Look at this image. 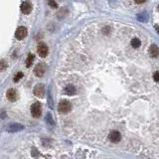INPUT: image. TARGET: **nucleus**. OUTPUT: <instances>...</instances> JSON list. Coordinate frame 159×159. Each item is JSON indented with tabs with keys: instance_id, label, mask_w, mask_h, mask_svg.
<instances>
[{
	"instance_id": "20",
	"label": "nucleus",
	"mask_w": 159,
	"mask_h": 159,
	"mask_svg": "<svg viewBox=\"0 0 159 159\" xmlns=\"http://www.w3.org/2000/svg\"><path fill=\"white\" fill-rule=\"evenodd\" d=\"M153 79H154V81H155L156 83H159V71H157V72H155V73H154Z\"/></svg>"
},
{
	"instance_id": "21",
	"label": "nucleus",
	"mask_w": 159,
	"mask_h": 159,
	"mask_svg": "<svg viewBox=\"0 0 159 159\" xmlns=\"http://www.w3.org/2000/svg\"><path fill=\"white\" fill-rule=\"evenodd\" d=\"M134 1H135V3H137V4H141V3H144L146 0H134Z\"/></svg>"
},
{
	"instance_id": "5",
	"label": "nucleus",
	"mask_w": 159,
	"mask_h": 159,
	"mask_svg": "<svg viewBox=\"0 0 159 159\" xmlns=\"http://www.w3.org/2000/svg\"><path fill=\"white\" fill-rule=\"evenodd\" d=\"M37 53H38V55L42 58L47 57V55H48V53H49L48 46H47L46 44H44V43L39 44L38 48H37Z\"/></svg>"
},
{
	"instance_id": "1",
	"label": "nucleus",
	"mask_w": 159,
	"mask_h": 159,
	"mask_svg": "<svg viewBox=\"0 0 159 159\" xmlns=\"http://www.w3.org/2000/svg\"><path fill=\"white\" fill-rule=\"evenodd\" d=\"M72 109V104L69 102V100H61L59 106H58V111H60L61 113H70Z\"/></svg>"
},
{
	"instance_id": "6",
	"label": "nucleus",
	"mask_w": 159,
	"mask_h": 159,
	"mask_svg": "<svg viewBox=\"0 0 159 159\" xmlns=\"http://www.w3.org/2000/svg\"><path fill=\"white\" fill-rule=\"evenodd\" d=\"M24 129V125L20 124V123H11V124L7 125L6 130L8 132H18Z\"/></svg>"
},
{
	"instance_id": "17",
	"label": "nucleus",
	"mask_w": 159,
	"mask_h": 159,
	"mask_svg": "<svg viewBox=\"0 0 159 159\" xmlns=\"http://www.w3.org/2000/svg\"><path fill=\"white\" fill-rule=\"evenodd\" d=\"M23 77H24V74H23L22 72H19V73H17V74H16V76L14 77V80H13V81L16 83V82H18L19 80L22 79Z\"/></svg>"
},
{
	"instance_id": "10",
	"label": "nucleus",
	"mask_w": 159,
	"mask_h": 159,
	"mask_svg": "<svg viewBox=\"0 0 159 159\" xmlns=\"http://www.w3.org/2000/svg\"><path fill=\"white\" fill-rule=\"evenodd\" d=\"M7 99H8L10 102H16L18 100V93L17 91H15L14 88H10V90L7 91Z\"/></svg>"
},
{
	"instance_id": "8",
	"label": "nucleus",
	"mask_w": 159,
	"mask_h": 159,
	"mask_svg": "<svg viewBox=\"0 0 159 159\" xmlns=\"http://www.w3.org/2000/svg\"><path fill=\"white\" fill-rule=\"evenodd\" d=\"M32 11V4L30 3L29 1H24L22 4H21V12L23 14H30Z\"/></svg>"
},
{
	"instance_id": "23",
	"label": "nucleus",
	"mask_w": 159,
	"mask_h": 159,
	"mask_svg": "<svg viewBox=\"0 0 159 159\" xmlns=\"http://www.w3.org/2000/svg\"><path fill=\"white\" fill-rule=\"evenodd\" d=\"M157 9H158V11H159V5H158V7H157Z\"/></svg>"
},
{
	"instance_id": "7",
	"label": "nucleus",
	"mask_w": 159,
	"mask_h": 159,
	"mask_svg": "<svg viewBox=\"0 0 159 159\" xmlns=\"http://www.w3.org/2000/svg\"><path fill=\"white\" fill-rule=\"evenodd\" d=\"M34 95L38 97H43L44 95H45V88H44V85H42V84H38V85L35 86Z\"/></svg>"
},
{
	"instance_id": "16",
	"label": "nucleus",
	"mask_w": 159,
	"mask_h": 159,
	"mask_svg": "<svg viewBox=\"0 0 159 159\" xmlns=\"http://www.w3.org/2000/svg\"><path fill=\"white\" fill-rule=\"evenodd\" d=\"M146 16H147V15H146L145 13L138 14V15H137V19H138L139 21H142V22H145V21H147Z\"/></svg>"
},
{
	"instance_id": "14",
	"label": "nucleus",
	"mask_w": 159,
	"mask_h": 159,
	"mask_svg": "<svg viewBox=\"0 0 159 159\" xmlns=\"http://www.w3.org/2000/svg\"><path fill=\"white\" fill-rule=\"evenodd\" d=\"M131 46L133 47V48H135V49H137V48H139L140 45H141V42H140V40L139 39H137V38H134V39H132L131 40Z\"/></svg>"
},
{
	"instance_id": "15",
	"label": "nucleus",
	"mask_w": 159,
	"mask_h": 159,
	"mask_svg": "<svg viewBox=\"0 0 159 159\" xmlns=\"http://www.w3.org/2000/svg\"><path fill=\"white\" fill-rule=\"evenodd\" d=\"M7 67H8V64H7L6 61L0 60V72L5 71V70L7 69Z\"/></svg>"
},
{
	"instance_id": "13",
	"label": "nucleus",
	"mask_w": 159,
	"mask_h": 159,
	"mask_svg": "<svg viewBox=\"0 0 159 159\" xmlns=\"http://www.w3.org/2000/svg\"><path fill=\"white\" fill-rule=\"evenodd\" d=\"M34 60H35V56L33 55V54H29L27 59H26V67L27 68L31 67L32 64H33V62H34Z\"/></svg>"
},
{
	"instance_id": "9",
	"label": "nucleus",
	"mask_w": 159,
	"mask_h": 159,
	"mask_svg": "<svg viewBox=\"0 0 159 159\" xmlns=\"http://www.w3.org/2000/svg\"><path fill=\"white\" fill-rule=\"evenodd\" d=\"M109 138L111 142H113V143H118V142H119L121 140V134L118 131H116V130H113V131L109 133Z\"/></svg>"
},
{
	"instance_id": "3",
	"label": "nucleus",
	"mask_w": 159,
	"mask_h": 159,
	"mask_svg": "<svg viewBox=\"0 0 159 159\" xmlns=\"http://www.w3.org/2000/svg\"><path fill=\"white\" fill-rule=\"evenodd\" d=\"M46 70H47L46 65L44 64V63H40V64L37 65V66L35 67V69H34L35 76L38 77V78H41V77H43L44 75H45Z\"/></svg>"
},
{
	"instance_id": "2",
	"label": "nucleus",
	"mask_w": 159,
	"mask_h": 159,
	"mask_svg": "<svg viewBox=\"0 0 159 159\" xmlns=\"http://www.w3.org/2000/svg\"><path fill=\"white\" fill-rule=\"evenodd\" d=\"M31 113H32V115H33L34 118H38L41 116V114H42V106H41V104H40L39 102H34V104L31 106Z\"/></svg>"
},
{
	"instance_id": "18",
	"label": "nucleus",
	"mask_w": 159,
	"mask_h": 159,
	"mask_svg": "<svg viewBox=\"0 0 159 159\" xmlns=\"http://www.w3.org/2000/svg\"><path fill=\"white\" fill-rule=\"evenodd\" d=\"M48 3L52 8H58V4L56 3L55 0H48Z\"/></svg>"
},
{
	"instance_id": "4",
	"label": "nucleus",
	"mask_w": 159,
	"mask_h": 159,
	"mask_svg": "<svg viewBox=\"0 0 159 159\" xmlns=\"http://www.w3.org/2000/svg\"><path fill=\"white\" fill-rule=\"evenodd\" d=\"M27 34H28L27 28L24 26H20L17 28V30H16L15 37L17 40H23L24 38H26Z\"/></svg>"
},
{
	"instance_id": "19",
	"label": "nucleus",
	"mask_w": 159,
	"mask_h": 159,
	"mask_svg": "<svg viewBox=\"0 0 159 159\" xmlns=\"http://www.w3.org/2000/svg\"><path fill=\"white\" fill-rule=\"evenodd\" d=\"M46 119H47V122L51 123V124H54V121H53L52 115H51L50 113H49V114H47V116H46Z\"/></svg>"
},
{
	"instance_id": "22",
	"label": "nucleus",
	"mask_w": 159,
	"mask_h": 159,
	"mask_svg": "<svg viewBox=\"0 0 159 159\" xmlns=\"http://www.w3.org/2000/svg\"><path fill=\"white\" fill-rule=\"evenodd\" d=\"M155 30H156V32L158 33V35H159V25H155Z\"/></svg>"
},
{
	"instance_id": "12",
	"label": "nucleus",
	"mask_w": 159,
	"mask_h": 159,
	"mask_svg": "<svg viewBox=\"0 0 159 159\" xmlns=\"http://www.w3.org/2000/svg\"><path fill=\"white\" fill-rule=\"evenodd\" d=\"M64 92L67 95H76V93H77V88H76V86L73 85H68L66 88H65Z\"/></svg>"
},
{
	"instance_id": "11",
	"label": "nucleus",
	"mask_w": 159,
	"mask_h": 159,
	"mask_svg": "<svg viewBox=\"0 0 159 159\" xmlns=\"http://www.w3.org/2000/svg\"><path fill=\"white\" fill-rule=\"evenodd\" d=\"M149 55L153 58L159 57V48L157 45H151L149 48Z\"/></svg>"
}]
</instances>
